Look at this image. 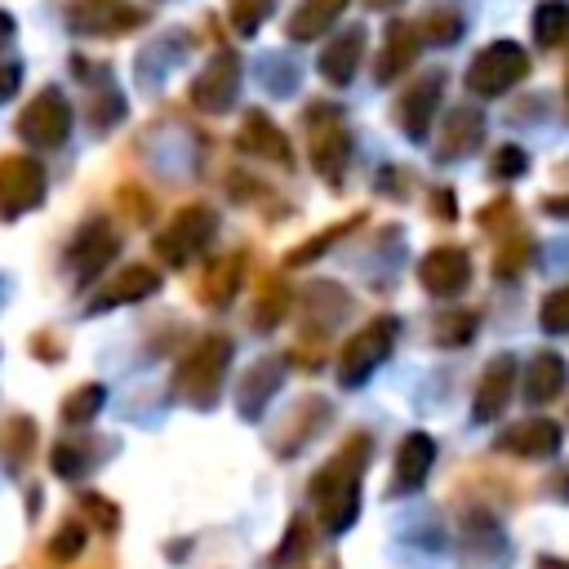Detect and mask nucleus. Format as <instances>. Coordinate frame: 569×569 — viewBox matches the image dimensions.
Segmentation results:
<instances>
[{
	"instance_id": "obj_7",
	"label": "nucleus",
	"mask_w": 569,
	"mask_h": 569,
	"mask_svg": "<svg viewBox=\"0 0 569 569\" xmlns=\"http://www.w3.org/2000/svg\"><path fill=\"white\" fill-rule=\"evenodd\" d=\"M560 382H565V365L551 360V356H542V360H538V373H533V382H529V396H533V400H547V396H556Z\"/></svg>"
},
{
	"instance_id": "obj_3",
	"label": "nucleus",
	"mask_w": 569,
	"mask_h": 569,
	"mask_svg": "<svg viewBox=\"0 0 569 569\" xmlns=\"http://www.w3.org/2000/svg\"><path fill=\"white\" fill-rule=\"evenodd\" d=\"M422 276H427L431 289H462V280H467V258H462L458 249H445V253H436V258L422 267Z\"/></svg>"
},
{
	"instance_id": "obj_5",
	"label": "nucleus",
	"mask_w": 569,
	"mask_h": 569,
	"mask_svg": "<svg viewBox=\"0 0 569 569\" xmlns=\"http://www.w3.org/2000/svg\"><path fill=\"white\" fill-rule=\"evenodd\" d=\"M507 445L525 449V453H547V449H556V427L551 422H529L516 436H507Z\"/></svg>"
},
{
	"instance_id": "obj_2",
	"label": "nucleus",
	"mask_w": 569,
	"mask_h": 569,
	"mask_svg": "<svg viewBox=\"0 0 569 569\" xmlns=\"http://www.w3.org/2000/svg\"><path fill=\"white\" fill-rule=\"evenodd\" d=\"M387 338H391V325H378V333H373V329H365V333H360V338L347 347V360H342V378H347V382H356V378H360V373H365V369H369V365L382 356Z\"/></svg>"
},
{
	"instance_id": "obj_4",
	"label": "nucleus",
	"mask_w": 569,
	"mask_h": 569,
	"mask_svg": "<svg viewBox=\"0 0 569 569\" xmlns=\"http://www.w3.org/2000/svg\"><path fill=\"white\" fill-rule=\"evenodd\" d=\"M507 382H511V360H498L489 369V382H485V400H476V413H498V405L507 400Z\"/></svg>"
},
{
	"instance_id": "obj_6",
	"label": "nucleus",
	"mask_w": 569,
	"mask_h": 569,
	"mask_svg": "<svg viewBox=\"0 0 569 569\" xmlns=\"http://www.w3.org/2000/svg\"><path fill=\"white\" fill-rule=\"evenodd\" d=\"M427 462H431V445L422 436H413L405 445V453H400V485H418L422 471H427Z\"/></svg>"
},
{
	"instance_id": "obj_1",
	"label": "nucleus",
	"mask_w": 569,
	"mask_h": 569,
	"mask_svg": "<svg viewBox=\"0 0 569 569\" xmlns=\"http://www.w3.org/2000/svg\"><path fill=\"white\" fill-rule=\"evenodd\" d=\"M520 71H525V53L511 49V44H493L485 58H476L471 84L485 89V93H493V89H507L511 80H520Z\"/></svg>"
},
{
	"instance_id": "obj_8",
	"label": "nucleus",
	"mask_w": 569,
	"mask_h": 569,
	"mask_svg": "<svg viewBox=\"0 0 569 569\" xmlns=\"http://www.w3.org/2000/svg\"><path fill=\"white\" fill-rule=\"evenodd\" d=\"M333 9H342V0H316L307 13H298V22H293V31L298 36H316L329 18H333Z\"/></svg>"
},
{
	"instance_id": "obj_9",
	"label": "nucleus",
	"mask_w": 569,
	"mask_h": 569,
	"mask_svg": "<svg viewBox=\"0 0 569 569\" xmlns=\"http://www.w3.org/2000/svg\"><path fill=\"white\" fill-rule=\"evenodd\" d=\"M542 316H547V325H551V329H569V289H565V293H556V298H547Z\"/></svg>"
}]
</instances>
